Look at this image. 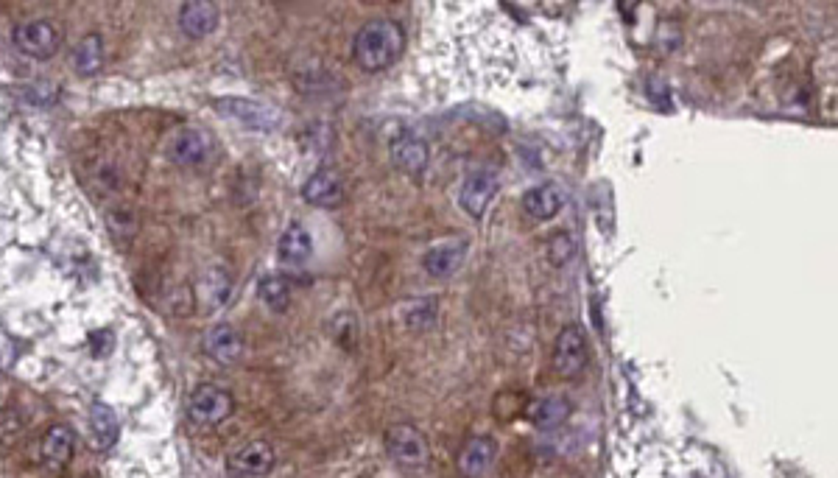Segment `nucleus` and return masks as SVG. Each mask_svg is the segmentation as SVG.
<instances>
[{
  "label": "nucleus",
  "instance_id": "nucleus-25",
  "mask_svg": "<svg viewBox=\"0 0 838 478\" xmlns=\"http://www.w3.org/2000/svg\"><path fill=\"white\" fill-rule=\"evenodd\" d=\"M23 434V420L12 409L0 411V445H14Z\"/></svg>",
  "mask_w": 838,
  "mask_h": 478
},
{
  "label": "nucleus",
  "instance_id": "nucleus-15",
  "mask_svg": "<svg viewBox=\"0 0 838 478\" xmlns=\"http://www.w3.org/2000/svg\"><path fill=\"white\" fill-rule=\"evenodd\" d=\"M389 154H392V163L397 165L400 171L411 174V177L425 174L428 160H431V149H428V143H425L419 135H414V132H403V135L394 137Z\"/></svg>",
  "mask_w": 838,
  "mask_h": 478
},
{
  "label": "nucleus",
  "instance_id": "nucleus-26",
  "mask_svg": "<svg viewBox=\"0 0 838 478\" xmlns=\"http://www.w3.org/2000/svg\"><path fill=\"white\" fill-rule=\"evenodd\" d=\"M112 347H115V333H112V330H95L93 336H90V350H93V356H107V353H112Z\"/></svg>",
  "mask_w": 838,
  "mask_h": 478
},
{
  "label": "nucleus",
  "instance_id": "nucleus-19",
  "mask_svg": "<svg viewBox=\"0 0 838 478\" xmlns=\"http://www.w3.org/2000/svg\"><path fill=\"white\" fill-rule=\"evenodd\" d=\"M277 255H280V260H283L285 266H291V269L305 266V263L313 258L311 233H308L299 221L288 224L285 233L280 235V241H277Z\"/></svg>",
  "mask_w": 838,
  "mask_h": 478
},
{
  "label": "nucleus",
  "instance_id": "nucleus-17",
  "mask_svg": "<svg viewBox=\"0 0 838 478\" xmlns=\"http://www.w3.org/2000/svg\"><path fill=\"white\" fill-rule=\"evenodd\" d=\"M464 255H467V244L464 241H442V244L431 246L425 252L422 266L436 280H447V277H453V274L459 272L461 263H464Z\"/></svg>",
  "mask_w": 838,
  "mask_h": 478
},
{
  "label": "nucleus",
  "instance_id": "nucleus-12",
  "mask_svg": "<svg viewBox=\"0 0 838 478\" xmlns=\"http://www.w3.org/2000/svg\"><path fill=\"white\" fill-rule=\"evenodd\" d=\"M347 196V188H344V179L338 177L333 168H319L313 171L311 177L305 179L302 185V199L313 207H325V210H333L344 202Z\"/></svg>",
  "mask_w": 838,
  "mask_h": 478
},
{
  "label": "nucleus",
  "instance_id": "nucleus-20",
  "mask_svg": "<svg viewBox=\"0 0 838 478\" xmlns=\"http://www.w3.org/2000/svg\"><path fill=\"white\" fill-rule=\"evenodd\" d=\"M87 423H90V442H93L95 451H109L118 442L121 425H118V414L112 411V406L95 400L93 406H90V420Z\"/></svg>",
  "mask_w": 838,
  "mask_h": 478
},
{
  "label": "nucleus",
  "instance_id": "nucleus-10",
  "mask_svg": "<svg viewBox=\"0 0 838 478\" xmlns=\"http://www.w3.org/2000/svg\"><path fill=\"white\" fill-rule=\"evenodd\" d=\"M202 347L204 353H207V358H213L221 367L238 364V361L244 358L246 350L244 336L232 328V325H227V322H218V325H213V328L207 330L202 339Z\"/></svg>",
  "mask_w": 838,
  "mask_h": 478
},
{
  "label": "nucleus",
  "instance_id": "nucleus-23",
  "mask_svg": "<svg viewBox=\"0 0 838 478\" xmlns=\"http://www.w3.org/2000/svg\"><path fill=\"white\" fill-rule=\"evenodd\" d=\"M257 297H260V302H263L269 311L283 314V311H288V305H291V286H288V280L280 277V274H266V277L257 280Z\"/></svg>",
  "mask_w": 838,
  "mask_h": 478
},
{
  "label": "nucleus",
  "instance_id": "nucleus-5",
  "mask_svg": "<svg viewBox=\"0 0 838 478\" xmlns=\"http://www.w3.org/2000/svg\"><path fill=\"white\" fill-rule=\"evenodd\" d=\"M213 107H216L221 115H227L230 121L238 123V126L255 129V132H274V129L280 126V121H283V112L277 110V107L263 104V101H255V98H218Z\"/></svg>",
  "mask_w": 838,
  "mask_h": 478
},
{
  "label": "nucleus",
  "instance_id": "nucleus-16",
  "mask_svg": "<svg viewBox=\"0 0 838 478\" xmlns=\"http://www.w3.org/2000/svg\"><path fill=\"white\" fill-rule=\"evenodd\" d=\"M76 451V434L65 423H54L42 437V462L54 473H62L70 465Z\"/></svg>",
  "mask_w": 838,
  "mask_h": 478
},
{
  "label": "nucleus",
  "instance_id": "nucleus-4",
  "mask_svg": "<svg viewBox=\"0 0 838 478\" xmlns=\"http://www.w3.org/2000/svg\"><path fill=\"white\" fill-rule=\"evenodd\" d=\"M235 411V397L218 383H199L188 397V417L193 425H218Z\"/></svg>",
  "mask_w": 838,
  "mask_h": 478
},
{
  "label": "nucleus",
  "instance_id": "nucleus-11",
  "mask_svg": "<svg viewBox=\"0 0 838 478\" xmlns=\"http://www.w3.org/2000/svg\"><path fill=\"white\" fill-rule=\"evenodd\" d=\"M210 135L202 132V129H193V126H185L179 129L171 143H168V157L174 160L176 165H185V168H196V165L207 163L210 157Z\"/></svg>",
  "mask_w": 838,
  "mask_h": 478
},
{
  "label": "nucleus",
  "instance_id": "nucleus-2",
  "mask_svg": "<svg viewBox=\"0 0 838 478\" xmlns=\"http://www.w3.org/2000/svg\"><path fill=\"white\" fill-rule=\"evenodd\" d=\"M383 448L389 453V459L408 470H419L431 462V445L425 434L414 423H394L386 428Z\"/></svg>",
  "mask_w": 838,
  "mask_h": 478
},
{
  "label": "nucleus",
  "instance_id": "nucleus-7",
  "mask_svg": "<svg viewBox=\"0 0 838 478\" xmlns=\"http://www.w3.org/2000/svg\"><path fill=\"white\" fill-rule=\"evenodd\" d=\"M277 465V453L269 442L263 439H252L241 445L238 451L230 453L227 459V476L230 478H263L269 476Z\"/></svg>",
  "mask_w": 838,
  "mask_h": 478
},
{
  "label": "nucleus",
  "instance_id": "nucleus-6",
  "mask_svg": "<svg viewBox=\"0 0 838 478\" xmlns=\"http://www.w3.org/2000/svg\"><path fill=\"white\" fill-rule=\"evenodd\" d=\"M14 45L31 59H51L62 45V31L54 20H26L14 28Z\"/></svg>",
  "mask_w": 838,
  "mask_h": 478
},
{
  "label": "nucleus",
  "instance_id": "nucleus-21",
  "mask_svg": "<svg viewBox=\"0 0 838 478\" xmlns=\"http://www.w3.org/2000/svg\"><path fill=\"white\" fill-rule=\"evenodd\" d=\"M573 414V403L570 397L565 395H551L542 397L540 403L534 406V414H531V423L537 425L540 431H554L559 425H565Z\"/></svg>",
  "mask_w": 838,
  "mask_h": 478
},
{
  "label": "nucleus",
  "instance_id": "nucleus-9",
  "mask_svg": "<svg viewBox=\"0 0 838 478\" xmlns=\"http://www.w3.org/2000/svg\"><path fill=\"white\" fill-rule=\"evenodd\" d=\"M498 459V439L492 434H475L464 439V445L456 453V467L461 478H481Z\"/></svg>",
  "mask_w": 838,
  "mask_h": 478
},
{
  "label": "nucleus",
  "instance_id": "nucleus-8",
  "mask_svg": "<svg viewBox=\"0 0 838 478\" xmlns=\"http://www.w3.org/2000/svg\"><path fill=\"white\" fill-rule=\"evenodd\" d=\"M498 188H501V182H498V177H495L492 171L478 168L473 174H467L459 191L461 210H464L467 216H473V219H484V213H487L489 205H492V199L498 196Z\"/></svg>",
  "mask_w": 838,
  "mask_h": 478
},
{
  "label": "nucleus",
  "instance_id": "nucleus-18",
  "mask_svg": "<svg viewBox=\"0 0 838 478\" xmlns=\"http://www.w3.org/2000/svg\"><path fill=\"white\" fill-rule=\"evenodd\" d=\"M565 191L554 185V182H545V185H537L531 188L523 196V210H526L531 219L537 221H551L554 216H559V210L565 207Z\"/></svg>",
  "mask_w": 838,
  "mask_h": 478
},
{
  "label": "nucleus",
  "instance_id": "nucleus-3",
  "mask_svg": "<svg viewBox=\"0 0 838 478\" xmlns=\"http://www.w3.org/2000/svg\"><path fill=\"white\" fill-rule=\"evenodd\" d=\"M590 361L587 350V336L579 325H565L556 336L554 350H551V369L562 381H576Z\"/></svg>",
  "mask_w": 838,
  "mask_h": 478
},
{
  "label": "nucleus",
  "instance_id": "nucleus-22",
  "mask_svg": "<svg viewBox=\"0 0 838 478\" xmlns=\"http://www.w3.org/2000/svg\"><path fill=\"white\" fill-rule=\"evenodd\" d=\"M73 68L79 76H95L104 68V40L101 34H87L73 48Z\"/></svg>",
  "mask_w": 838,
  "mask_h": 478
},
{
  "label": "nucleus",
  "instance_id": "nucleus-14",
  "mask_svg": "<svg viewBox=\"0 0 838 478\" xmlns=\"http://www.w3.org/2000/svg\"><path fill=\"white\" fill-rule=\"evenodd\" d=\"M218 20H221L218 6L210 0H188V3L179 6V28L190 40L210 37L218 28Z\"/></svg>",
  "mask_w": 838,
  "mask_h": 478
},
{
  "label": "nucleus",
  "instance_id": "nucleus-24",
  "mask_svg": "<svg viewBox=\"0 0 838 478\" xmlns=\"http://www.w3.org/2000/svg\"><path fill=\"white\" fill-rule=\"evenodd\" d=\"M358 336H361V325H358V316L352 314H338L333 319V339H336L344 350H352L358 344Z\"/></svg>",
  "mask_w": 838,
  "mask_h": 478
},
{
  "label": "nucleus",
  "instance_id": "nucleus-1",
  "mask_svg": "<svg viewBox=\"0 0 838 478\" xmlns=\"http://www.w3.org/2000/svg\"><path fill=\"white\" fill-rule=\"evenodd\" d=\"M406 51V31L392 17H375L358 28L352 40V56L366 73H380L392 68Z\"/></svg>",
  "mask_w": 838,
  "mask_h": 478
},
{
  "label": "nucleus",
  "instance_id": "nucleus-13",
  "mask_svg": "<svg viewBox=\"0 0 838 478\" xmlns=\"http://www.w3.org/2000/svg\"><path fill=\"white\" fill-rule=\"evenodd\" d=\"M232 286H235V280H232L230 269H224V266H210V269H204L202 277L196 280V300H199V308L207 311V314L224 308L232 297Z\"/></svg>",
  "mask_w": 838,
  "mask_h": 478
}]
</instances>
